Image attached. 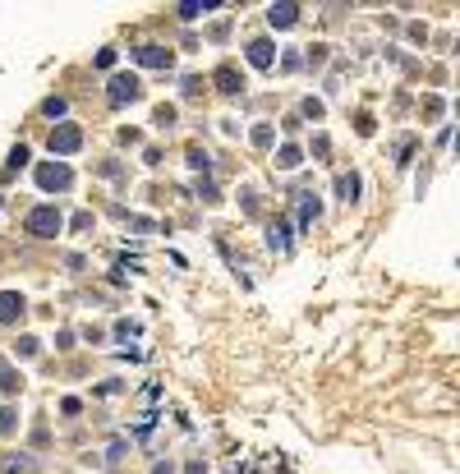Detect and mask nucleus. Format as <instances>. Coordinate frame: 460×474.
Returning a JSON list of instances; mask_svg holds the SVG:
<instances>
[{"mask_svg": "<svg viewBox=\"0 0 460 474\" xmlns=\"http://www.w3.org/2000/svg\"><path fill=\"white\" fill-rule=\"evenodd\" d=\"M74 231H92V212H78V217H74Z\"/></svg>", "mask_w": 460, "mask_h": 474, "instance_id": "obj_27", "label": "nucleus"}, {"mask_svg": "<svg viewBox=\"0 0 460 474\" xmlns=\"http://www.w3.org/2000/svg\"><path fill=\"white\" fill-rule=\"evenodd\" d=\"M217 88L226 92V97H235V92H244V74L235 65H221L217 69Z\"/></svg>", "mask_w": 460, "mask_h": 474, "instance_id": "obj_10", "label": "nucleus"}, {"mask_svg": "<svg viewBox=\"0 0 460 474\" xmlns=\"http://www.w3.org/2000/svg\"><path fill=\"white\" fill-rule=\"evenodd\" d=\"M60 410H65L69 419H74V415H78V410H83V405H78V396H65V401H60Z\"/></svg>", "mask_w": 460, "mask_h": 474, "instance_id": "obj_26", "label": "nucleus"}, {"mask_svg": "<svg viewBox=\"0 0 460 474\" xmlns=\"http://www.w3.org/2000/svg\"><path fill=\"white\" fill-rule=\"evenodd\" d=\"M336 194H340L345 203H359V175H354V171H350V175H340V180H336Z\"/></svg>", "mask_w": 460, "mask_h": 474, "instance_id": "obj_12", "label": "nucleus"}, {"mask_svg": "<svg viewBox=\"0 0 460 474\" xmlns=\"http://www.w3.org/2000/svg\"><path fill=\"white\" fill-rule=\"evenodd\" d=\"M14 424H19V419H14V410L5 405V410H0V433H14Z\"/></svg>", "mask_w": 460, "mask_h": 474, "instance_id": "obj_23", "label": "nucleus"}, {"mask_svg": "<svg viewBox=\"0 0 460 474\" xmlns=\"http://www.w3.org/2000/svg\"><path fill=\"white\" fill-rule=\"evenodd\" d=\"M60 226H65V217H60V212H55L51 203H42V208H33L28 217H23V231L33 235V240H51V235L60 231Z\"/></svg>", "mask_w": 460, "mask_h": 474, "instance_id": "obj_1", "label": "nucleus"}, {"mask_svg": "<svg viewBox=\"0 0 460 474\" xmlns=\"http://www.w3.org/2000/svg\"><path fill=\"white\" fill-rule=\"evenodd\" d=\"M244 55H249V65H253V69H272V65H276V46L267 42V37H253Z\"/></svg>", "mask_w": 460, "mask_h": 474, "instance_id": "obj_6", "label": "nucleus"}, {"mask_svg": "<svg viewBox=\"0 0 460 474\" xmlns=\"http://www.w3.org/2000/svg\"><path fill=\"white\" fill-rule=\"evenodd\" d=\"M23 313H28V299L14 295V290H0V322L10 327V322H19Z\"/></svg>", "mask_w": 460, "mask_h": 474, "instance_id": "obj_7", "label": "nucleus"}, {"mask_svg": "<svg viewBox=\"0 0 460 474\" xmlns=\"http://www.w3.org/2000/svg\"><path fill=\"white\" fill-rule=\"evenodd\" d=\"M189 166H198V171H208V166H212V157L203 152V148H189Z\"/></svg>", "mask_w": 460, "mask_h": 474, "instance_id": "obj_20", "label": "nucleus"}, {"mask_svg": "<svg viewBox=\"0 0 460 474\" xmlns=\"http://www.w3.org/2000/svg\"><path fill=\"white\" fill-rule=\"evenodd\" d=\"M106 97H110V106H129V101H138V97H143L138 74H115V78L106 83Z\"/></svg>", "mask_w": 460, "mask_h": 474, "instance_id": "obj_4", "label": "nucleus"}, {"mask_svg": "<svg viewBox=\"0 0 460 474\" xmlns=\"http://www.w3.org/2000/svg\"><path fill=\"white\" fill-rule=\"evenodd\" d=\"M212 10H221L217 0H185V5H175V19L180 23H194V19H208Z\"/></svg>", "mask_w": 460, "mask_h": 474, "instance_id": "obj_8", "label": "nucleus"}, {"mask_svg": "<svg viewBox=\"0 0 460 474\" xmlns=\"http://www.w3.org/2000/svg\"><path fill=\"white\" fill-rule=\"evenodd\" d=\"M318 221V199L313 194H299V226H313Z\"/></svg>", "mask_w": 460, "mask_h": 474, "instance_id": "obj_13", "label": "nucleus"}, {"mask_svg": "<svg viewBox=\"0 0 460 474\" xmlns=\"http://www.w3.org/2000/svg\"><path fill=\"white\" fill-rule=\"evenodd\" d=\"M19 387H23L19 368H14V364H0V392H5V396H14V392H19Z\"/></svg>", "mask_w": 460, "mask_h": 474, "instance_id": "obj_11", "label": "nucleus"}, {"mask_svg": "<svg viewBox=\"0 0 460 474\" xmlns=\"http://www.w3.org/2000/svg\"><path fill=\"white\" fill-rule=\"evenodd\" d=\"M253 143H258V148H272V124H258V129H253Z\"/></svg>", "mask_w": 460, "mask_h": 474, "instance_id": "obj_21", "label": "nucleus"}, {"mask_svg": "<svg viewBox=\"0 0 460 474\" xmlns=\"http://www.w3.org/2000/svg\"><path fill=\"white\" fill-rule=\"evenodd\" d=\"M152 474H175V465H171V461H157V465H152Z\"/></svg>", "mask_w": 460, "mask_h": 474, "instance_id": "obj_28", "label": "nucleus"}, {"mask_svg": "<svg viewBox=\"0 0 460 474\" xmlns=\"http://www.w3.org/2000/svg\"><path fill=\"white\" fill-rule=\"evenodd\" d=\"M134 60L138 65H148V69H171V46H161V42H143V46H134Z\"/></svg>", "mask_w": 460, "mask_h": 474, "instance_id": "obj_5", "label": "nucleus"}, {"mask_svg": "<svg viewBox=\"0 0 460 474\" xmlns=\"http://www.w3.org/2000/svg\"><path fill=\"white\" fill-rule=\"evenodd\" d=\"M354 129H359V134H373V115H368V110H359V115H354Z\"/></svg>", "mask_w": 460, "mask_h": 474, "instance_id": "obj_24", "label": "nucleus"}, {"mask_svg": "<svg viewBox=\"0 0 460 474\" xmlns=\"http://www.w3.org/2000/svg\"><path fill=\"white\" fill-rule=\"evenodd\" d=\"M10 166H14V171H23V166H28V148H14V152H10Z\"/></svg>", "mask_w": 460, "mask_h": 474, "instance_id": "obj_22", "label": "nucleus"}, {"mask_svg": "<svg viewBox=\"0 0 460 474\" xmlns=\"http://www.w3.org/2000/svg\"><path fill=\"white\" fill-rule=\"evenodd\" d=\"M299 161H304V152H299V148L295 143H285L281 148V152H276V166H281V171H295V166Z\"/></svg>", "mask_w": 460, "mask_h": 474, "instance_id": "obj_14", "label": "nucleus"}, {"mask_svg": "<svg viewBox=\"0 0 460 474\" xmlns=\"http://www.w3.org/2000/svg\"><path fill=\"white\" fill-rule=\"evenodd\" d=\"M285 231H290V226H285V221H276V226H272V235H267V244H272V249H281V254L290 249V235H285Z\"/></svg>", "mask_w": 460, "mask_h": 474, "instance_id": "obj_15", "label": "nucleus"}, {"mask_svg": "<svg viewBox=\"0 0 460 474\" xmlns=\"http://www.w3.org/2000/svg\"><path fill=\"white\" fill-rule=\"evenodd\" d=\"M152 120H157V129H171V124H175V106H171V101H161V106L152 110Z\"/></svg>", "mask_w": 460, "mask_h": 474, "instance_id": "obj_16", "label": "nucleus"}, {"mask_svg": "<svg viewBox=\"0 0 460 474\" xmlns=\"http://www.w3.org/2000/svg\"><path fill=\"white\" fill-rule=\"evenodd\" d=\"M46 148H51L55 157H74L78 148H83V129H78V124H55L51 129V138H46Z\"/></svg>", "mask_w": 460, "mask_h": 474, "instance_id": "obj_3", "label": "nucleus"}, {"mask_svg": "<svg viewBox=\"0 0 460 474\" xmlns=\"http://www.w3.org/2000/svg\"><path fill=\"white\" fill-rule=\"evenodd\" d=\"M185 474H208V465H203V461H189V470Z\"/></svg>", "mask_w": 460, "mask_h": 474, "instance_id": "obj_29", "label": "nucleus"}, {"mask_svg": "<svg viewBox=\"0 0 460 474\" xmlns=\"http://www.w3.org/2000/svg\"><path fill=\"white\" fill-rule=\"evenodd\" d=\"M5 474H33V461L28 456H5Z\"/></svg>", "mask_w": 460, "mask_h": 474, "instance_id": "obj_17", "label": "nucleus"}, {"mask_svg": "<svg viewBox=\"0 0 460 474\" xmlns=\"http://www.w3.org/2000/svg\"><path fill=\"white\" fill-rule=\"evenodd\" d=\"M37 350H42V345H37V336H19V341H14V354H23V359H33Z\"/></svg>", "mask_w": 460, "mask_h": 474, "instance_id": "obj_18", "label": "nucleus"}, {"mask_svg": "<svg viewBox=\"0 0 460 474\" xmlns=\"http://www.w3.org/2000/svg\"><path fill=\"white\" fill-rule=\"evenodd\" d=\"M304 115H308V120H322V101L308 97V101H304Z\"/></svg>", "mask_w": 460, "mask_h": 474, "instance_id": "obj_25", "label": "nucleus"}, {"mask_svg": "<svg viewBox=\"0 0 460 474\" xmlns=\"http://www.w3.org/2000/svg\"><path fill=\"white\" fill-rule=\"evenodd\" d=\"M267 23H272V28H295L299 23V5H290V0L272 5V10H267Z\"/></svg>", "mask_w": 460, "mask_h": 474, "instance_id": "obj_9", "label": "nucleus"}, {"mask_svg": "<svg viewBox=\"0 0 460 474\" xmlns=\"http://www.w3.org/2000/svg\"><path fill=\"white\" fill-rule=\"evenodd\" d=\"M65 110H69L65 97H46V101H42V115H51V120H55V115H65Z\"/></svg>", "mask_w": 460, "mask_h": 474, "instance_id": "obj_19", "label": "nucleus"}, {"mask_svg": "<svg viewBox=\"0 0 460 474\" xmlns=\"http://www.w3.org/2000/svg\"><path fill=\"white\" fill-rule=\"evenodd\" d=\"M69 185H74V171H69L65 161H42L37 166V189H42V194H65Z\"/></svg>", "mask_w": 460, "mask_h": 474, "instance_id": "obj_2", "label": "nucleus"}]
</instances>
